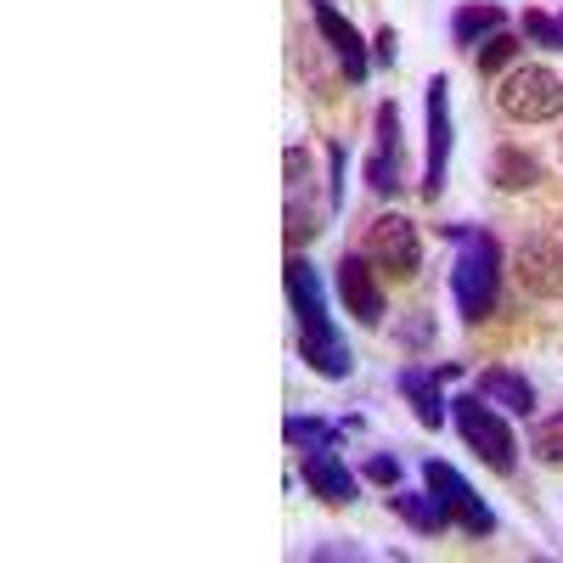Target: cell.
Returning a JSON list of instances; mask_svg holds the SVG:
<instances>
[{"instance_id":"6da1fadb","label":"cell","mask_w":563,"mask_h":563,"mask_svg":"<svg viewBox=\"0 0 563 563\" xmlns=\"http://www.w3.org/2000/svg\"><path fill=\"white\" fill-rule=\"evenodd\" d=\"M282 282H288V305H294V321H299V355H305V366L316 372V378H327V384L350 378V366H355L350 344L339 333V321L327 316L321 276H316V265L299 249L288 254V265H282Z\"/></svg>"},{"instance_id":"7a4b0ae2","label":"cell","mask_w":563,"mask_h":563,"mask_svg":"<svg viewBox=\"0 0 563 563\" xmlns=\"http://www.w3.org/2000/svg\"><path fill=\"white\" fill-rule=\"evenodd\" d=\"M445 238L456 243V265H451V299H456V316L467 327H479L485 316H496V299H501V243L490 238L485 225H440Z\"/></svg>"},{"instance_id":"3957f363","label":"cell","mask_w":563,"mask_h":563,"mask_svg":"<svg viewBox=\"0 0 563 563\" xmlns=\"http://www.w3.org/2000/svg\"><path fill=\"white\" fill-rule=\"evenodd\" d=\"M451 422H456V434L462 445L474 451L490 474H519V440H512L507 429V411H496L479 389H467V395H451Z\"/></svg>"},{"instance_id":"277c9868","label":"cell","mask_w":563,"mask_h":563,"mask_svg":"<svg viewBox=\"0 0 563 563\" xmlns=\"http://www.w3.org/2000/svg\"><path fill=\"white\" fill-rule=\"evenodd\" d=\"M496 113L512 124H552L563 119V79L547 63H512L496 79Z\"/></svg>"},{"instance_id":"5b68a950","label":"cell","mask_w":563,"mask_h":563,"mask_svg":"<svg viewBox=\"0 0 563 563\" xmlns=\"http://www.w3.org/2000/svg\"><path fill=\"white\" fill-rule=\"evenodd\" d=\"M282 175H288V209H282V220H288V243L305 249L310 238H321V231H327L333 203H316V169H310V153L305 147L282 153Z\"/></svg>"},{"instance_id":"8992f818","label":"cell","mask_w":563,"mask_h":563,"mask_svg":"<svg viewBox=\"0 0 563 563\" xmlns=\"http://www.w3.org/2000/svg\"><path fill=\"white\" fill-rule=\"evenodd\" d=\"M361 254L384 271V282H417V271H422V238H417V225L406 214H378L372 220Z\"/></svg>"},{"instance_id":"52a82bcc","label":"cell","mask_w":563,"mask_h":563,"mask_svg":"<svg viewBox=\"0 0 563 563\" xmlns=\"http://www.w3.org/2000/svg\"><path fill=\"white\" fill-rule=\"evenodd\" d=\"M366 186L378 198H395L406 186V130H400V108L395 102H378L372 113V147H366Z\"/></svg>"},{"instance_id":"ba28073f","label":"cell","mask_w":563,"mask_h":563,"mask_svg":"<svg viewBox=\"0 0 563 563\" xmlns=\"http://www.w3.org/2000/svg\"><path fill=\"white\" fill-rule=\"evenodd\" d=\"M422 119H429V147H422V198H440L445 192V169H451V85L445 74H434L422 85Z\"/></svg>"},{"instance_id":"9c48e42d","label":"cell","mask_w":563,"mask_h":563,"mask_svg":"<svg viewBox=\"0 0 563 563\" xmlns=\"http://www.w3.org/2000/svg\"><path fill=\"white\" fill-rule=\"evenodd\" d=\"M422 485H429V490H434V501L451 512V525H462L467 536H496V512L485 507V496H479L474 485H467L451 462L429 456V462H422Z\"/></svg>"},{"instance_id":"30bf717a","label":"cell","mask_w":563,"mask_h":563,"mask_svg":"<svg viewBox=\"0 0 563 563\" xmlns=\"http://www.w3.org/2000/svg\"><path fill=\"white\" fill-rule=\"evenodd\" d=\"M339 299L361 327H384L389 316V294H384V271L372 265L366 254H344L339 260Z\"/></svg>"},{"instance_id":"8fae6325","label":"cell","mask_w":563,"mask_h":563,"mask_svg":"<svg viewBox=\"0 0 563 563\" xmlns=\"http://www.w3.org/2000/svg\"><path fill=\"white\" fill-rule=\"evenodd\" d=\"M299 467H305L310 496H321L327 507H350V501L361 496V479L350 474V462H344L333 445H310V451H299Z\"/></svg>"},{"instance_id":"7c38bea8","label":"cell","mask_w":563,"mask_h":563,"mask_svg":"<svg viewBox=\"0 0 563 563\" xmlns=\"http://www.w3.org/2000/svg\"><path fill=\"white\" fill-rule=\"evenodd\" d=\"M512 271H519L530 299H563V243L552 238H525L519 254H512Z\"/></svg>"},{"instance_id":"4fadbf2b","label":"cell","mask_w":563,"mask_h":563,"mask_svg":"<svg viewBox=\"0 0 563 563\" xmlns=\"http://www.w3.org/2000/svg\"><path fill=\"white\" fill-rule=\"evenodd\" d=\"M316 34L327 40V52L339 57V68H344V79H350V85H361V79L372 74V52H366V40H361V29H355L339 7H316Z\"/></svg>"},{"instance_id":"5bb4252c","label":"cell","mask_w":563,"mask_h":563,"mask_svg":"<svg viewBox=\"0 0 563 563\" xmlns=\"http://www.w3.org/2000/svg\"><path fill=\"white\" fill-rule=\"evenodd\" d=\"M440 366H400L395 372V389L411 400V411H417V422L422 429H440V422L451 417V400L440 395Z\"/></svg>"},{"instance_id":"9a60e30c","label":"cell","mask_w":563,"mask_h":563,"mask_svg":"<svg viewBox=\"0 0 563 563\" xmlns=\"http://www.w3.org/2000/svg\"><path fill=\"white\" fill-rule=\"evenodd\" d=\"M474 389H479L496 411H507V417H530V411H536L530 378H525V372H512V366H485Z\"/></svg>"},{"instance_id":"2e32d148","label":"cell","mask_w":563,"mask_h":563,"mask_svg":"<svg viewBox=\"0 0 563 563\" xmlns=\"http://www.w3.org/2000/svg\"><path fill=\"white\" fill-rule=\"evenodd\" d=\"M389 512H395L400 525H411L417 536H440V530L451 525V512L434 501L429 485H422V490H400V485H395V490H389Z\"/></svg>"},{"instance_id":"e0dca14e","label":"cell","mask_w":563,"mask_h":563,"mask_svg":"<svg viewBox=\"0 0 563 563\" xmlns=\"http://www.w3.org/2000/svg\"><path fill=\"white\" fill-rule=\"evenodd\" d=\"M496 29H507V18H501L496 0H462V7L451 12V40L462 45V52H479Z\"/></svg>"},{"instance_id":"ac0fdd59","label":"cell","mask_w":563,"mask_h":563,"mask_svg":"<svg viewBox=\"0 0 563 563\" xmlns=\"http://www.w3.org/2000/svg\"><path fill=\"white\" fill-rule=\"evenodd\" d=\"M350 429H361V417H288V422H282V440H288L294 451H310V445H339Z\"/></svg>"},{"instance_id":"d6986e66","label":"cell","mask_w":563,"mask_h":563,"mask_svg":"<svg viewBox=\"0 0 563 563\" xmlns=\"http://www.w3.org/2000/svg\"><path fill=\"white\" fill-rule=\"evenodd\" d=\"M490 180H496V192H530V186H541V164H536V153L507 141V147L490 153Z\"/></svg>"},{"instance_id":"ffe728a7","label":"cell","mask_w":563,"mask_h":563,"mask_svg":"<svg viewBox=\"0 0 563 563\" xmlns=\"http://www.w3.org/2000/svg\"><path fill=\"white\" fill-rule=\"evenodd\" d=\"M530 456L541 467H563V411H547L530 429Z\"/></svg>"},{"instance_id":"44dd1931","label":"cell","mask_w":563,"mask_h":563,"mask_svg":"<svg viewBox=\"0 0 563 563\" xmlns=\"http://www.w3.org/2000/svg\"><path fill=\"white\" fill-rule=\"evenodd\" d=\"M474 57H479V74H507L512 63H519V40H512L507 29H496V34L479 45Z\"/></svg>"},{"instance_id":"7402d4cb","label":"cell","mask_w":563,"mask_h":563,"mask_svg":"<svg viewBox=\"0 0 563 563\" xmlns=\"http://www.w3.org/2000/svg\"><path fill=\"white\" fill-rule=\"evenodd\" d=\"M525 34H530L536 45H547V52H563V23H558V12H525Z\"/></svg>"},{"instance_id":"603a6c76","label":"cell","mask_w":563,"mask_h":563,"mask_svg":"<svg viewBox=\"0 0 563 563\" xmlns=\"http://www.w3.org/2000/svg\"><path fill=\"white\" fill-rule=\"evenodd\" d=\"M344 164H350V153L333 141V147H327V203H333V214L344 209Z\"/></svg>"},{"instance_id":"cb8c5ba5","label":"cell","mask_w":563,"mask_h":563,"mask_svg":"<svg viewBox=\"0 0 563 563\" xmlns=\"http://www.w3.org/2000/svg\"><path fill=\"white\" fill-rule=\"evenodd\" d=\"M361 479H372V485H384V490H395V485H400V456H389V451H378V456H366V467H361Z\"/></svg>"},{"instance_id":"d4e9b609","label":"cell","mask_w":563,"mask_h":563,"mask_svg":"<svg viewBox=\"0 0 563 563\" xmlns=\"http://www.w3.org/2000/svg\"><path fill=\"white\" fill-rule=\"evenodd\" d=\"M429 333H434V321H429V316H422V310H417V316H411V321L400 327V344H411V350H422V344H429Z\"/></svg>"},{"instance_id":"484cf974","label":"cell","mask_w":563,"mask_h":563,"mask_svg":"<svg viewBox=\"0 0 563 563\" xmlns=\"http://www.w3.org/2000/svg\"><path fill=\"white\" fill-rule=\"evenodd\" d=\"M395 52H400V40H395V29H378V40H372V63H395Z\"/></svg>"},{"instance_id":"4316f807","label":"cell","mask_w":563,"mask_h":563,"mask_svg":"<svg viewBox=\"0 0 563 563\" xmlns=\"http://www.w3.org/2000/svg\"><path fill=\"white\" fill-rule=\"evenodd\" d=\"M310 558H316V563H333V558H366V552H361V547H344V541H327V547H316Z\"/></svg>"},{"instance_id":"83f0119b","label":"cell","mask_w":563,"mask_h":563,"mask_svg":"<svg viewBox=\"0 0 563 563\" xmlns=\"http://www.w3.org/2000/svg\"><path fill=\"white\" fill-rule=\"evenodd\" d=\"M310 7H333V0H310Z\"/></svg>"},{"instance_id":"f1b7e54d","label":"cell","mask_w":563,"mask_h":563,"mask_svg":"<svg viewBox=\"0 0 563 563\" xmlns=\"http://www.w3.org/2000/svg\"><path fill=\"white\" fill-rule=\"evenodd\" d=\"M558 158H563V135H558Z\"/></svg>"},{"instance_id":"f546056e","label":"cell","mask_w":563,"mask_h":563,"mask_svg":"<svg viewBox=\"0 0 563 563\" xmlns=\"http://www.w3.org/2000/svg\"><path fill=\"white\" fill-rule=\"evenodd\" d=\"M558 23H563V12H558Z\"/></svg>"}]
</instances>
